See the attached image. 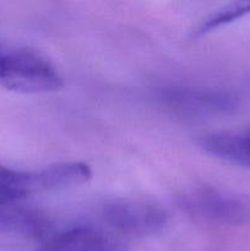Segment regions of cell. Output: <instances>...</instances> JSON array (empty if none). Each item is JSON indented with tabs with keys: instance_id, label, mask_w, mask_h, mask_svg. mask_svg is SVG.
Wrapping results in <instances>:
<instances>
[{
	"instance_id": "cell-6",
	"label": "cell",
	"mask_w": 250,
	"mask_h": 251,
	"mask_svg": "<svg viewBox=\"0 0 250 251\" xmlns=\"http://www.w3.org/2000/svg\"><path fill=\"white\" fill-rule=\"evenodd\" d=\"M34 251H127V244L104 226L77 225L51 235Z\"/></svg>"
},
{
	"instance_id": "cell-4",
	"label": "cell",
	"mask_w": 250,
	"mask_h": 251,
	"mask_svg": "<svg viewBox=\"0 0 250 251\" xmlns=\"http://www.w3.org/2000/svg\"><path fill=\"white\" fill-rule=\"evenodd\" d=\"M104 227L119 235H149L167 225L168 216L158 205L137 199H115L100 208Z\"/></svg>"
},
{
	"instance_id": "cell-2",
	"label": "cell",
	"mask_w": 250,
	"mask_h": 251,
	"mask_svg": "<svg viewBox=\"0 0 250 251\" xmlns=\"http://www.w3.org/2000/svg\"><path fill=\"white\" fill-rule=\"evenodd\" d=\"M91 176V168L81 162H65L29 172L0 164V206L15 205L32 194L80 185Z\"/></svg>"
},
{
	"instance_id": "cell-7",
	"label": "cell",
	"mask_w": 250,
	"mask_h": 251,
	"mask_svg": "<svg viewBox=\"0 0 250 251\" xmlns=\"http://www.w3.org/2000/svg\"><path fill=\"white\" fill-rule=\"evenodd\" d=\"M199 145L212 156L250 167V125L238 131H220L201 136Z\"/></svg>"
},
{
	"instance_id": "cell-1",
	"label": "cell",
	"mask_w": 250,
	"mask_h": 251,
	"mask_svg": "<svg viewBox=\"0 0 250 251\" xmlns=\"http://www.w3.org/2000/svg\"><path fill=\"white\" fill-rule=\"evenodd\" d=\"M63 86V76L44 54L24 44L0 39V88L44 93Z\"/></svg>"
},
{
	"instance_id": "cell-3",
	"label": "cell",
	"mask_w": 250,
	"mask_h": 251,
	"mask_svg": "<svg viewBox=\"0 0 250 251\" xmlns=\"http://www.w3.org/2000/svg\"><path fill=\"white\" fill-rule=\"evenodd\" d=\"M188 212L211 222L250 226V195L213 186H200L181 196Z\"/></svg>"
},
{
	"instance_id": "cell-5",
	"label": "cell",
	"mask_w": 250,
	"mask_h": 251,
	"mask_svg": "<svg viewBox=\"0 0 250 251\" xmlns=\"http://www.w3.org/2000/svg\"><path fill=\"white\" fill-rule=\"evenodd\" d=\"M159 100L168 109L185 115L225 114L239 105V97L230 91L186 86L164 88Z\"/></svg>"
},
{
	"instance_id": "cell-9",
	"label": "cell",
	"mask_w": 250,
	"mask_h": 251,
	"mask_svg": "<svg viewBox=\"0 0 250 251\" xmlns=\"http://www.w3.org/2000/svg\"><path fill=\"white\" fill-rule=\"evenodd\" d=\"M248 14H250V1H239L227 5L223 9L213 12L205 21H202V24L196 28L195 36H201V34L213 31L215 28L225 26Z\"/></svg>"
},
{
	"instance_id": "cell-8",
	"label": "cell",
	"mask_w": 250,
	"mask_h": 251,
	"mask_svg": "<svg viewBox=\"0 0 250 251\" xmlns=\"http://www.w3.org/2000/svg\"><path fill=\"white\" fill-rule=\"evenodd\" d=\"M47 221L37 211L17 207L16 205L0 206V229L24 234H39L47 227Z\"/></svg>"
}]
</instances>
